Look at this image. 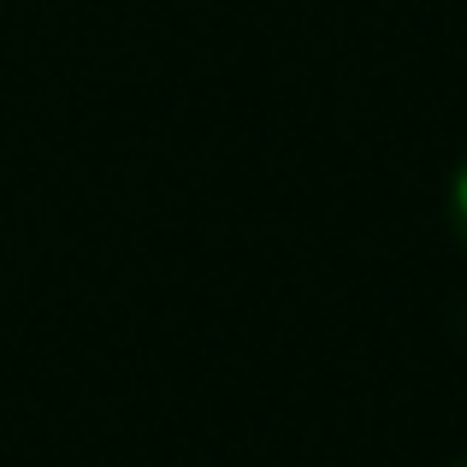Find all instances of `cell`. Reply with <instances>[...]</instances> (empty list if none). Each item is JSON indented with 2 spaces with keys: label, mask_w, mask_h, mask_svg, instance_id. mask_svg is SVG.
Returning a JSON list of instances; mask_svg holds the SVG:
<instances>
[{
  "label": "cell",
  "mask_w": 467,
  "mask_h": 467,
  "mask_svg": "<svg viewBox=\"0 0 467 467\" xmlns=\"http://www.w3.org/2000/svg\"><path fill=\"white\" fill-rule=\"evenodd\" d=\"M444 213H450V231H456L462 254H467V160L456 166V178H450V202H444Z\"/></svg>",
  "instance_id": "1"
},
{
  "label": "cell",
  "mask_w": 467,
  "mask_h": 467,
  "mask_svg": "<svg viewBox=\"0 0 467 467\" xmlns=\"http://www.w3.org/2000/svg\"><path fill=\"white\" fill-rule=\"evenodd\" d=\"M444 467H467V456H456V462H444Z\"/></svg>",
  "instance_id": "2"
}]
</instances>
